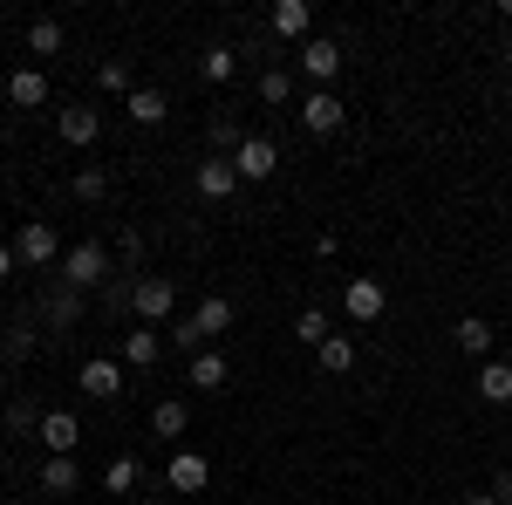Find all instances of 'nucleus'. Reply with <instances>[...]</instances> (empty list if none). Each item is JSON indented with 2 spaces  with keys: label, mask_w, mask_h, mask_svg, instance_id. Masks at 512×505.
I'll use <instances>...</instances> for the list:
<instances>
[{
  "label": "nucleus",
  "mask_w": 512,
  "mask_h": 505,
  "mask_svg": "<svg viewBox=\"0 0 512 505\" xmlns=\"http://www.w3.org/2000/svg\"><path fill=\"white\" fill-rule=\"evenodd\" d=\"M123 110H130V123H144V130H158V123L171 117L164 89H130V96H123Z\"/></svg>",
  "instance_id": "obj_20"
},
{
  "label": "nucleus",
  "mask_w": 512,
  "mask_h": 505,
  "mask_svg": "<svg viewBox=\"0 0 512 505\" xmlns=\"http://www.w3.org/2000/svg\"><path fill=\"white\" fill-rule=\"evenodd\" d=\"M485 492H492V499H499V505H512V471H499V478H492Z\"/></svg>",
  "instance_id": "obj_35"
},
{
  "label": "nucleus",
  "mask_w": 512,
  "mask_h": 505,
  "mask_svg": "<svg viewBox=\"0 0 512 505\" xmlns=\"http://www.w3.org/2000/svg\"><path fill=\"white\" fill-rule=\"evenodd\" d=\"M62 48H69V28L55 14H41L35 28H28V55H62Z\"/></svg>",
  "instance_id": "obj_23"
},
{
  "label": "nucleus",
  "mask_w": 512,
  "mask_h": 505,
  "mask_svg": "<svg viewBox=\"0 0 512 505\" xmlns=\"http://www.w3.org/2000/svg\"><path fill=\"white\" fill-rule=\"evenodd\" d=\"M0 417H7V437H35L48 410H41L35 396H7V410H0Z\"/></svg>",
  "instance_id": "obj_21"
},
{
  "label": "nucleus",
  "mask_w": 512,
  "mask_h": 505,
  "mask_svg": "<svg viewBox=\"0 0 512 505\" xmlns=\"http://www.w3.org/2000/svg\"><path fill=\"white\" fill-rule=\"evenodd\" d=\"M294 55H301V76L315 82V89H335L342 62H349V55H342V41H328V35H308L301 48H294Z\"/></svg>",
  "instance_id": "obj_4"
},
{
  "label": "nucleus",
  "mask_w": 512,
  "mask_h": 505,
  "mask_svg": "<svg viewBox=\"0 0 512 505\" xmlns=\"http://www.w3.org/2000/svg\"><path fill=\"white\" fill-rule=\"evenodd\" d=\"M233 164H239V185H267L280 171V151H274V137H246L233 151Z\"/></svg>",
  "instance_id": "obj_6"
},
{
  "label": "nucleus",
  "mask_w": 512,
  "mask_h": 505,
  "mask_svg": "<svg viewBox=\"0 0 512 505\" xmlns=\"http://www.w3.org/2000/svg\"><path fill=\"white\" fill-rule=\"evenodd\" d=\"M0 355H35V328H7L0 335Z\"/></svg>",
  "instance_id": "obj_34"
},
{
  "label": "nucleus",
  "mask_w": 512,
  "mask_h": 505,
  "mask_svg": "<svg viewBox=\"0 0 512 505\" xmlns=\"http://www.w3.org/2000/svg\"><path fill=\"white\" fill-rule=\"evenodd\" d=\"M76 485H82V465H76V458H48V465H41V492H48V499H69Z\"/></svg>",
  "instance_id": "obj_22"
},
{
  "label": "nucleus",
  "mask_w": 512,
  "mask_h": 505,
  "mask_svg": "<svg viewBox=\"0 0 512 505\" xmlns=\"http://www.w3.org/2000/svg\"><path fill=\"white\" fill-rule=\"evenodd\" d=\"M328 335H335V321H328L321 308H301V314H294V342H308V349H321Z\"/></svg>",
  "instance_id": "obj_27"
},
{
  "label": "nucleus",
  "mask_w": 512,
  "mask_h": 505,
  "mask_svg": "<svg viewBox=\"0 0 512 505\" xmlns=\"http://www.w3.org/2000/svg\"><path fill=\"white\" fill-rule=\"evenodd\" d=\"M76 198H82V205H103V198H110V171L82 164V171H76Z\"/></svg>",
  "instance_id": "obj_30"
},
{
  "label": "nucleus",
  "mask_w": 512,
  "mask_h": 505,
  "mask_svg": "<svg viewBox=\"0 0 512 505\" xmlns=\"http://www.w3.org/2000/svg\"><path fill=\"white\" fill-rule=\"evenodd\" d=\"M185 383L212 396V389H226V383H233V362H226L219 349H205V355H192V369H185Z\"/></svg>",
  "instance_id": "obj_15"
},
{
  "label": "nucleus",
  "mask_w": 512,
  "mask_h": 505,
  "mask_svg": "<svg viewBox=\"0 0 512 505\" xmlns=\"http://www.w3.org/2000/svg\"><path fill=\"white\" fill-rule=\"evenodd\" d=\"M151 430H158V437H185V430H192V410H185V396H164L158 410H151Z\"/></svg>",
  "instance_id": "obj_24"
},
{
  "label": "nucleus",
  "mask_w": 512,
  "mask_h": 505,
  "mask_svg": "<svg viewBox=\"0 0 512 505\" xmlns=\"http://www.w3.org/2000/svg\"><path fill=\"white\" fill-rule=\"evenodd\" d=\"M506 76H512V41H506Z\"/></svg>",
  "instance_id": "obj_39"
},
{
  "label": "nucleus",
  "mask_w": 512,
  "mask_h": 505,
  "mask_svg": "<svg viewBox=\"0 0 512 505\" xmlns=\"http://www.w3.org/2000/svg\"><path fill=\"white\" fill-rule=\"evenodd\" d=\"M260 103L287 110V103H294V69H260Z\"/></svg>",
  "instance_id": "obj_28"
},
{
  "label": "nucleus",
  "mask_w": 512,
  "mask_h": 505,
  "mask_svg": "<svg viewBox=\"0 0 512 505\" xmlns=\"http://www.w3.org/2000/svg\"><path fill=\"white\" fill-rule=\"evenodd\" d=\"M164 485L192 499V492H205V485H212V465H205L198 451H185V444H178V451H171V465H164Z\"/></svg>",
  "instance_id": "obj_10"
},
{
  "label": "nucleus",
  "mask_w": 512,
  "mask_h": 505,
  "mask_svg": "<svg viewBox=\"0 0 512 505\" xmlns=\"http://www.w3.org/2000/svg\"><path fill=\"white\" fill-rule=\"evenodd\" d=\"M7 246H14L21 267H55V260H62V239H55L48 219H21V233L7 239Z\"/></svg>",
  "instance_id": "obj_3"
},
{
  "label": "nucleus",
  "mask_w": 512,
  "mask_h": 505,
  "mask_svg": "<svg viewBox=\"0 0 512 505\" xmlns=\"http://www.w3.org/2000/svg\"><path fill=\"white\" fill-rule=\"evenodd\" d=\"M301 123H308L315 137H335V130L349 123V103H342L335 89H308V96H301Z\"/></svg>",
  "instance_id": "obj_5"
},
{
  "label": "nucleus",
  "mask_w": 512,
  "mask_h": 505,
  "mask_svg": "<svg viewBox=\"0 0 512 505\" xmlns=\"http://www.w3.org/2000/svg\"><path fill=\"white\" fill-rule=\"evenodd\" d=\"M315 362L328 369V376H349V369H355V342H349V335H328V342L315 349Z\"/></svg>",
  "instance_id": "obj_26"
},
{
  "label": "nucleus",
  "mask_w": 512,
  "mask_h": 505,
  "mask_svg": "<svg viewBox=\"0 0 512 505\" xmlns=\"http://www.w3.org/2000/svg\"><path fill=\"white\" fill-rule=\"evenodd\" d=\"M198 76H205V82H233V76H239V48H233V41H205Z\"/></svg>",
  "instance_id": "obj_19"
},
{
  "label": "nucleus",
  "mask_w": 512,
  "mask_h": 505,
  "mask_svg": "<svg viewBox=\"0 0 512 505\" xmlns=\"http://www.w3.org/2000/svg\"><path fill=\"white\" fill-rule=\"evenodd\" d=\"M178 308V280L171 273H137V287H130V321L137 328H164Z\"/></svg>",
  "instance_id": "obj_1"
},
{
  "label": "nucleus",
  "mask_w": 512,
  "mask_h": 505,
  "mask_svg": "<svg viewBox=\"0 0 512 505\" xmlns=\"http://www.w3.org/2000/svg\"><path fill=\"white\" fill-rule=\"evenodd\" d=\"M21 267V260H14V246H7V239H0V280H7V273Z\"/></svg>",
  "instance_id": "obj_36"
},
{
  "label": "nucleus",
  "mask_w": 512,
  "mask_h": 505,
  "mask_svg": "<svg viewBox=\"0 0 512 505\" xmlns=\"http://www.w3.org/2000/svg\"><path fill=\"white\" fill-rule=\"evenodd\" d=\"M192 185H198V198H212V205H219V198H233V192H239V164L212 151V157H205V164L192 171Z\"/></svg>",
  "instance_id": "obj_9"
},
{
  "label": "nucleus",
  "mask_w": 512,
  "mask_h": 505,
  "mask_svg": "<svg viewBox=\"0 0 512 505\" xmlns=\"http://www.w3.org/2000/svg\"><path fill=\"white\" fill-rule=\"evenodd\" d=\"M458 505H499V499H492V492H465Z\"/></svg>",
  "instance_id": "obj_37"
},
{
  "label": "nucleus",
  "mask_w": 512,
  "mask_h": 505,
  "mask_svg": "<svg viewBox=\"0 0 512 505\" xmlns=\"http://www.w3.org/2000/svg\"><path fill=\"white\" fill-rule=\"evenodd\" d=\"M123 376H130V369H123L117 355H89V362H82V369H76L82 396H96V403H110V396H117V389H123Z\"/></svg>",
  "instance_id": "obj_7"
},
{
  "label": "nucleus",
  "mask_w": 512,
  "mask_h": 505,
  "mask_svg": "<svg viewBox=\"0 0 512 505\" xmlns=\"http://www.w3.org/2000/svg\"><path fill=\"white\" fill-rule=\"evenodd\" d=\"M96 82H103L110 96H130V62H103V69H96Z\"/></svg>",
  "instance_id": "obj_33"
},
{
  "label": "nucleus",
  "mask_w": 512,
  "mask_h": 505,
  "mask_svg": "<svg viewBox=\"0 0 512 505\" xmlns=\"http://www.w3.org/2000/svg\"><path fill=\"white\" fill-rule=\"evenodd\" d=\"M76 314H82V294H76V287L48 294V321H55V328H76Z\"/></svg>",
  "instance_id": "obj_31"
},
{
  "label": "nucleus",
  "mask_w": 512,
  "mask_h": 505,
  "mask_svg": "<svg viewBox=\"0 0 512 505\" xmlns=\"http://www.w3.org/2000/svg\"><path fill=\"white\" fill-rule=\"evenodd\" d=\"M274 35L308 41V35H315V7H308V0H280V7H274Z\"/></svg>",
  "instance_id": "obj_18"
},
{
  "label": "nucleus",
  "mask_w": 512,
  "mask_h": 505,
  "mask_svg": "<svg viewBox=\"0 0 512 505\" xmlns=\"http://www.w3.org/2000/svg\"><path fill=\"white\" fill-rule=\"evenodd\" d=\"M233 321H239V308L226 301V294H212V301H198V314H192V328L205 335V342H219V335H226Z\"/></svg>",
  "instance_id": "obj_16"
},
{
  "label": "nucleus",
  "mask_w": 512,
  "mask_h": 505,
  "mask_svg": "<svg viewBox=\"0 0 512 505\" xmlns=\"http://www.w3.org/2000/svg\"><path fill=\"white\" fill-rule=\"evenodd\" d=\"M349 321H383V308H390V294H383V280H369V273H349Z\"/></svg>",
  "instance_id": "obj_11"
},
{
  "label": "nucleus",
  "mask_w": 512,
  "mask_h": 505,
  "mask_svg": "<svg viewBox=\"0 0 512 505\" xmlns=\"http://www.w3.org/2000/svg\"><path fill=\"white\" fill-rule=\"evenodd\" d=\"M103 485H110V492H123V499H130V492H137V485H144V465H137V458H110V471H103Z\"/></svg>",
  "instance_id": "obj_29"
},
{
  "label": "nucleus",
  "mask_w": 512,
  "mask_h": 505,
  "mask_svg": "<svg viewBox=\"0 0 512 505\" xmlns=\"http://www.w3.org/2000/svg\"><path fill=\"white\" fill-rule=\"evenodd\" d=\"M0 410H7V376H0Z\"/></svg>",
  "instance_id": "obj_38"
},
{
  "label": "nucleus",
  "mask_w": 512,
  "mask_h": 505,
  "mask_svg": "<svg viewBox=\"0 0 512 505\" xmlns=\"http://www.w3.org/2000/svg\"><path fill=\"white\" fill-rule=\"evenodd\" d=\"M451 342H458V355H472V362H492V321L485 314H465L451 328Z\"/></svg>",
  "instance_id": "obj_14"
},
{
  "label": "nucleus",
  "mask_w": 512,
  "mask_h": 505,
  "mask_svg": "<svg viewBox=\"0 0 512 505\" xmlns=\"http://www.w3.org/2000/svg\"><path fill=\"white\" fill-rule=\"evenodd\" d=\"M478 396L485 403H512V362H478Z\"/></svg>",
  "instance_id": "obj_25"
},
{
  "label": "nucleus",
  "mask_w": 512,
  "mask_h": 505,
  "mask_svg": "<svg viewBox=\"0 0 512 505\" xmlns=\"http://www.w3.org/2000/svg\"><path fill=\"white\" fill-rule=\"evenodd\" d=\"M103 280H110V253H103L96 239H76V246L62 253V287L89 294V287H103Z\"/></svg>",
  "instance_id": "obj_2"
},
{
  "label": "nucleus",
  "mask_w": 512,
  "mask_h": 505,
  "mask_svg": "<svg viewBox=\"0 0 512 505\" xmlns=\"http://www.w3.org/2000/svg\"><path fill=\"white\" fill-rule=\"evenodd\" d=\"M55 130H62V144H96V137H103V117H96V110H89V103H69V110H55Z\"/></svg>",
  "instance_id": "obj_12"
},
{
  "label": "nucleus",
  "mask_w": 512,
  "mask_h": 505,
  "mask_svg": "<svg viewBox=\"0 0 512 505\" xmlns=\"http://www.w3.org/2000/svg\"><path fill=\"white\" fill-rule=\"evenodd\" d=\"M35 437H41V451H48V458H76V451H82V424L69 417V410H48Z\"/></svg>",
  "instance_id": "obj_8"
},
{
  "label": "nucleus",
  "mask_w": 512,
  "mask_h": 505,
  "mask_svg": "<svg viewBox=\"0 0 512 505\" xmlns=\"http://www.w3.org/2000/svg\"><path fill=\"white\" fill-rule=\"evenodd\" d=\"M7 103H14V110H41V103H48V76H41V69H14V76H7Z\"/></svg>",
  "instance_id": "obj_17"
},
{
  "label": "nucleus",
  "mask_w": 512,
  "mask_h": 505,
  "mask_svg": "<svg viewBox=\"0 0 512 505\" xmlns=\"http://www.w3.org/2000/svg\"><path fill=\"white\" fill-rule=\"evenodd\" d=\"M130 287H137V273H117V280H103V308L130 314Z\"/></svg>",
  "instance_id": "obj_32"
},
{
  "label": "nucleus",
  "mask_w": 512,
  "mask_h": 505,
  "mask_svg": "<svg viewBox=\"0 0 512 505\" xmlns=\"http://www.w3.org/2000/svg\"><path fill=\"white\" fill-rule=\"evenodd\" d=\"M158 355H164V335L158 328H123V369H158Z\"/></svg>",
  "instance_id": "obj_13"
}]
</instances>
